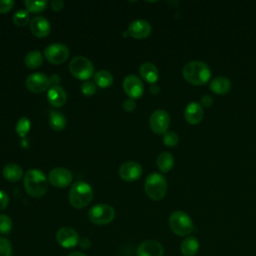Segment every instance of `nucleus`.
Instances as JSON below:
<instances>
[{
	"mask_svg": "<svg viewBox=\"0 0 256 256\" xmlns=\"http://www.w3.org/2000/svg\"><path fill=\"white\" fill-rule=\"evenodd\" d=\"M24 187L28 195L40 198L45 195L48 188V179L39 169H30L24 175Z\"/></svg>",
	"mask_w": 256,
	"mask_h": 256,
	"instance_id": "1",
	"label": "nucleus"
},
{
	"mask_svg": "<svg viewBox=\"0 0 256 256\" xmlns=\"http://www.w3.org/2000/svg\"><path fill=\"white\" fill-rule=\"evenodd\" d=\"M184 79L193 85H203L211 77V71L208 65L199 60H193L185 64L182 70Z\"/></svg>",
	"mask_w": 256,
	"mask_h": 256,
	"instance_id": "2",
	"label": "nucleus"
},
{
	"mask_svg": "<svg viewBox=\"0 0 256 256\" xmlns=\"http://www.w3.org/2000/svg\"><path fill=\"white\" fill-rule=\"evenodd\" d=\"M69 202L76 209H82L90 204L93 198L92 187L84 181H76L69 191Z\"/></svg>",
	"mask_w": 256,
	"mask_h": 256,
	"instance_id": "3",
	"label": "nucleus"
},
{
	"mask_svg": "<svg viewBox=\"0 0 256 256\" xmlns=\"http://www.w3.org/2000/svg\"><path fill=\"white\" fill-rule=\"evenodd\" d=\"M144 188L147 196L150 199L155 201L161 200L164 198L167 192V180L163 175L159 173H151L145 180Z\"/></svg>",
	"mask_w": 256,
	"mask_h": 256,
	"instance_id": "4",
	"label": "nucleus"
},
{
	"mask_svg": "<svg viewBox=\"0 0 256 256\" xmlns=\"http://www.w3.org/2000/svg\"><path fill=\"white\" fill-rule=\"evenodd\" d=\"M169 227L178 236H188L194 229L190 216L184 211H175L169 217Z\"/></svg>",
	"mask_w": 256,
	"mask_h": 256,
	"instance_id": "5",
	"label": "nucleus"
},
{
	"mask_svg": "<svg viewBox=\"0 0 256 256\" xmlns=\"http://www.w3.org/2000/svg\"><path fill=\"white\" fill-rule=\"evenodd\" d=\"M69 71L75 78L87 81L94 75V66L88 58L76 56L69 63Z\"/></svg>",
	"mask_w": 256,
	"mask_h": 256,
	"instance_id": "6",
	"label": "nucleus"
},
{
	"mask_svg": "<svg viewBox=\"0 0 256 256\" xmlns=\"http://www.w3.org/2000/svg\"><path fill=\"white\" fill-rule=\"evenodd\" d=\"M89 220L95 225H105L115 218V210L108 204H96L88 212Z\"/></svg>",
	"mask_w": 256,
	"mask_h": 256,
	"instance_id": "7",
	"label": "nucleus"
},
{
	"mask_svg": "<svg viewBox=\"0 0 256 256\" xmlns=\"http://www.w3.org/2000/svg\"><path fill=\"white\" fill-rule=\"evenodd\" d=\"M69 49L63 43H52L48 45L44 50V56L46 60L54 65L64 63L69 57Z\"/></svg>",
	"mask_w": 256,
	"mask_h": 256,
	"instance_id": "8",
	"label": "nucleus"
},
{
	"mask_svg": "<svg viewBox=\"0 0 256 256\" xmlns=\"http://www.w3.org/2000/svg\"><path fill=\"white\" fill-rule=\"evenodd\" d=\"M170 124L169 114L162 109L155 110L149 118V125L155 134H165Z\"/></svg>",
	"mask_w": 256,
	"mask_h": 256,
	"instance_id": "9",
	"label": "nucleus"
},
{
	"mask_svg": "<svg viewBox=\"0 0 256 256\" xmlns=\"http://www.w3.org/2000/svg\"><path fill=\"white\" fill-rule=\"evenodd\" d=\"M73 174L64 167L53 168L48 174V181L52 186L57 188H65L72 183Z\"/></svg>",
	"mask_w": 256,
	"mask_h": 256,
	"instance_id": "10",
	"label": "nucleus"
},
{
	"mask_svg": "<svg viewBox=\"0 0 256 256\" xmlns=\"http://www.w3.org/2000/svg\"><path fill=\"white\" fill-rule=\"evenodd\" d=\"M122 87L126 95L130 99H138L144 93V85L142 80L133 74L127 75L122 83Z\"/></svg>",
	"mask_w": 256,
	"mask_h": 256,
	"instance_id": "11",
	"label": "nucleus"
},
{
	"mask_svg": "<svg viewBox=\"0 0 256 256\" xmlns=\"http://www.w3.org/2000/svg\"><path fill=\"white\" fill-rule=\"evenodd\" d=\"M25 85L32 93H42L48 90L51 86L49 77L43 73H32L28 75Z\"/></svg>",
	"mask_w": 256,
	"mask_h": 256,
	"instance_id": "12",
	"label": "nucleus"
},
{
	"mask_svg": "<svg viewBox=\"0 0 256 256\" xmlns=\"http://www.w3.org/2000/svg\"><path fill=\"white\" fill-rule=\"evenodd\" d=\"M56 240L64 248H73L79 243V234L74 228L64 226L57 231Z\"/></svg>",
	"mask_w": 256,
	"mask_h": 256,
	"instance_id": "13",
	"label": "nucleus"
},
{
	"mask_svg": "<svg viewBox=\"0 0 256 256\" xmlns=\"http://www.w3.org/2000/svg\"><path fill=\"white\" fill-rule=\"evenodd\" d=\"M118 172L122 180L127 182H133L141 177L142 166L135 161H127L120 165Z\"/></svg>",
	"mask_w": 256,
	"mask_h": 256,
	"instance_id": "14",
	"label": "nucleus"
},
{
	"mask_svg": "<svg viewBox=\"0 0 256 256\" xmlns=\"http://www.w3.org/2000/svg\"><path fill=\"white\" fill-rule=\"evenodd\" d=\"M151 25L148 21L137 19L131 22L128 26V34L135 39H144L151 33Z\"/></svg>",
	"mask_w": 256,
	"mask_h": 256,
	"instance_id": "15",
	"label": "nucleus"
},
{
	"mask_svg": "<svg viewBox=\"0 0 256 256\" xmlns=\"http://www.w3.org/2000/svg\"><path fill=\"white\" fill-rule=\"evenodd\" d=\"M164 249L160 242L156 240H146L137 247V256H163Z\"/></svg>",
	"mask_w": 256,
	"mask_h": 256,
	"instance_id": "16",
	"label": "nucleus"
},
{
	"mask_svg": "<svg viewBox=\"0 0 256 256\" xmlns=\"http://www.w3.org/2000/svg\"><path fill=\"white\" fill-rule=\"evenodd\" d=\"M30 30L38 38L47 37L51 31L50 22L43 16H36L30 21Z\"/></svg>",
	"mask_w": 256,
	"mask_h": 256,
	"instance_id": "17",
	"label": "nucleus"
},
{
	"mask_svg": "<svg viewBox=\"0 0 256 256\" xmlns=\"http://www.w3.org/2000/svg\"><path fill=\"white\" fill-rule=\"evenodd\" d=\"M47 100L53 107H62L67 101V93L60 86H51L47 92Z\"/></svg>",
	"mask_w": 256,
	"mask_h": 256,
	"instance_id": "18",
	"label": "nucleus"
},
{
	"mask_svg": "<svg viewBox=\"0 0 256 256\" xmlns=\"http://www.w3.org/2000/svg\"><path fill=\"white\" fill-rule=\"evenodd\" d=\"M204 112L202 106L197 102L189 103L184 110V117L186 121L192 125L198 124L203 118Z\"/></svg>",
	"mask_w": 256,
	"mask_h": 256,
	"instance_id": "19",
	"label": "nucleus"
},
{
	"mask_svg": "<svg viewBox=\"0 0 256 256\" xmlns=\"http://www.w3.org/2000/svg\"><path fill=\"white\" fill-rule=\"evenodd\" d=\"M139 72L141 77L148 83L154 84L159 78V71L158 68L151 62H144L140 68Z\"/></svg>",
	"mask_w": 256,
	"mask_h": 256,
	"instance_id": "20",
	"label": "nucleus"
},
{
	"mask_svg": "<svg viewBox=\"0 0 256 256\" xmlns=\"http://www.w3.org/2000/svg\"><path fill=\"white\" fill-rule=\"evenodd\" d=\"M210 90L218 95H224L231 89V81L225 76H217L210 82Z\"/></svg>",
	"mask_w": 256,
	"mask_h": 256,
	"instance_id": "21",
	"label": "nucleus"
},
{
	"mask_svg": "<svg viewBox=\"0 0 256 256\" xmlns=\"http://www.w3.org/2000/svg\"><path fill=\"white\" fill-rule=\"evenodd\" d=\"M199 247L198 239L194 236H188L182 241L180 250L184 256H195L199 251Z\"/></svg>",
	"mask_w": 256,
	"mask_h": 256,
	"instance_id": "22",
	"label": "nucleus"
},
{
	"mask_svg": "<svg viewBox=\"0 0 256 256\" xmlns=\"http://www.w3.org/2000/svg\"><path fill=\"white\" fill-rule=\"evenodd\" d=\"M2 174L4 178L10 182H17L23 177L22 168L15 163H8L3 167Z\"/></svg>",
	"mask_w": 256,
	"mask_h": 256,
	"instance_id": "23",
	"label": "nucleus"
},
{
	"mask_svg": "<svg viewBox=\"0 0 256 256\" xmlns=\"http://www.w3.org/2000/svg\"><path fill=\"white\" fill-rule=\"evenodd\" d=\"M49 124L53 130L62 131L67 125V120L61 112L54 110L49 114Z\"/></svg>",
	"mask_w": 256,
	"mask_h": 256,
	"instance_id": "24",
	"label": "nucleus"
},
{
	"mask_svg": "<svg viewBox=\"0 0 256 256\" xmlns=\"http://www.w3.org/2000/svg\"><path fill=\"white\" fill-rule=\"evenodd\" d=\"M157 166L161 172H169L174 166V157L169 152H162L157 157Z\"/></svg>",
	"mask_w": 256,
	"mask_h": 256,
	"instance_id": "25",
	"label": "nucleus"
},
{
	"mask_svg": "<svg viewBox=\"0 0 256 256\" xmlns=\"http://www.w3.org/2000/svg\"><path fill=\"white\" fill-rule=\"evenodd\" d=\"M94 83L100 88H108L113 83V76L107 70H99L94 74Z\"/></svg>",
	"mask_w": 256,
	"mask_h": 256,
	"instance_id": "26",
	"label": "nucleus"
},
{
	"mask_svg": "<svg viewBox=\"0 0 256 256\" xmlns=\"http://www.w3.org/2000/svg\"><path fill=\"white\" fill-rule=\"evenodd\" d=\"M24 61H25L26 67H28L30 69H36V68L40 67L43 62L42 53L38 50L30 51L26 54Z\"/></svg>",
	"mask_w": 256,
	"mask_h": 256,
	"instance_id": "27",
	"label": "nucleus"
},
{
	"mask_svg": "<svg viewBox=\"0 0 256 256\" xmlns=\"http://www.w3.org/2000/svg\"><path fill=\"white\" fill-rule=\"evenodd\" d=\"M13 23L18 27H25L30 22L29 12L25 9L17 10L13 15Z\"/></svg>",
	"mask_w": 256,
	"mask_h": 256,
	"instance_id": "28",
	"label": "nucleus"
},
{
	"mask_svg": "<svg viewBox=\"0 0 256 256\" xmlns=\"http://www.w3.org/2000/svg\"><path fill=\"white\" fill-rule=\"evenodd\" d=\"M47 1H32V0H26L24 2L25 8L28 12L31 13H40L44 11L47 7Z\"/></svg>",
	"mask_w": 256,
	"mask_h": 256,
	"instance_id": "29",
	"label": "nucleus"
},
{
	"mask_svg": "<svg viewBox=\"0 0 256 256\" xmlns=\"http://www.w3.org/2000/svg\"><path fill=\"white\" fill-rule=\"evenodd\" d=\"M30 127H31L30 119L28 117H21V118H19V120L16 123L15 130H16V133L18 134V136L24 137L29 132Z\"/></svg>",
	"mask_w": 256,
	"mask_h": 256,
	"instance_id": "30",
	"label": "nucleus"
},
{
	"mask_svg": "<svg viewBox=\"0 0 256 256\" xmlns=\"http://www.w3.org/2000/svg\"><path fill=\"white\" fill-rule=\"evenodd\" d=\"M13 223L11 218L6 214H0V234L8 235L12 231Z\"/></svg>",
	"mask_w": 256,
	"mask_h": 256,
	"instance_id": "31",
	"label": "nucleus"
},
{
	"mask_svg": "<svg viewBox=\"0 0 256 256\" xmlns=\"http://www.w3.org/2000/svg\"><path fill=\"white\" fill-rule=\"evenodd\" d=\"M178 142H179V137L173 131H167L163 136V143L167 147H174L178 144Z\"/></svg>",
	"mask_w": 256,
	"mask_h": 256,
	"instance_id": "32",
	"label": "nucleus"
},
{
	"mask_svg": "<svg viewBox=\"0 0 256 256\" xmlns=\"http://www.w3.org/2000/svg\"><path fill=\"white\" fill-rule=\"evenodd\" d=\"M0 256H12V245L3 236H0Z\"/></svg>",
	"mask_w": 256,
	"mask_h": 256,
	"instance_id": "33",
	"label": "nucleus"
},
{
	"mask_svg": "<svg viewBox=\"0 0 256 256\" xmlns=\"http://www.w3.org/2000/svg\"><path fill=\"white\" fill-rule=\"evenodd\" d=\"M96 84L90 80L84 81L81 84V93L84 96H92L96 92Z\"/></svg>",
	"mask_w": 256,
	"mask_h": 256,
	"instance_id": "34",
	"label": "nucleus"
},
{
	"mask_svg": "<svg viewBox=\"0 0 256 256\" xmlns=\"http://www.w3.org/2000/svg\"><path fill=\"white\" fill-rule=\"evenodd\" d=\"M14 6L13 0H0V13H8Z\"/></svg>",
	"mask_w": 256,
	"mask_h": 256,
	"instance_id": "35",
	"label": "nucleus"
},
{
	"mask_svg": "<svg viewBox=\"0 0 256 256\" xmlns=\"http://www.w3.org/2000/svg\"><path fill=\"white\" fill-rule=\"evenodd\" d=\"M9 204V196L6 192L0 190V211L4 210Z\"/></svg>",
	"mask_w": 256,
	"mask_h": 256,
	"instance_id": "36",
	"label": "nucleus"
},
{
	"mask_svg": "<svg viewBox=\"0 0 256 256\" xmlns=\"http://www.w3.org/2000/svg\"><path fill=\"white\" fill-rule=\"evenodd\" d=\"M136 108V103L133 99H126L124 102H123V109L126 111V112H132L134 111Z\"/></svg>",
	"mask_w": 256,
	"mask_h": 256,
	"instance_id": "37",
	"label": "nucleus"
},
{
	"mask_svg": "<svg viewBox=\"0 0 256 256\" xmlns=\"http://www.w3.org/2000/svg\"><path fill=\"white\" fill-rule=\"evenodd\" d=\"M50 6H51V9L53 11L59 12L64 8V1H62V0H53L50 3Z\"/></svg>",
	"mask_w": 256,
	"mask_h": 256,
	"instance_id": "38",
	"label": "nucleus"
},
{
	"mask_svg": "<svg viewBox=\"0 0 256 256\" xmlns=\"http://www.w3.org/2000/svg\"><path fill=\"white\" fill-rule=\"evenodd\" d=\"M213 104V98L210 95H204L201 98V105L204 107H210Z\"/></svg>",
	"mask_w": 256,
	"mask_h": 256,
	"instance_id": "39",
	"label": "nucleus"
},
{
	"mask_svg": "<svg viewBox=\"0 0 256 256\" xmlns=\"http://www.w3.org/2000/svg\"><path fill=\"white\" fill-rule=\"evenodd\" d=\"M79 244L82 248H89L91 246V241L88 238H83L79 240Z\"/></svg>",
	"mask_w": 256,
	"mask_h": 256,
	"instance_id": "40",
	"label": "nucleus"
},
{
	"mask_svg": "<svg viewBox=\"0 0 256 256\" xmlns=\"http://www.w3.org/2000/svg\"><path fill=\"white\" fill-rule=\"evenodd\" d=\"M50 84L51 86H57L58 85V82L60 80V77L58 75H52L50 78Z\"/></svg>",
	"mask_w": 256,
	"mask_h": 256,
	"instance_id": "41",
	"label": "nucleus"
},
{
	"mask_svg": "<svg viewBox=\"0 0 256 256\" xmlns=\"http://www.w3.org/2000/svg\"><path fill=\"white\" fill-rule=\"evenodd\" d=\"M159 91H160V88H159V86H157V85H152L151 88H150V92H151L152 94H157Z\"/></svg>",
	"mask_w": 256,
	"mask_h": 256,
	"instance_id": "42",
	"label": "nucleus"
},
{
	"mask_svg": "<svg viewBox=\"0 0 256 256\" xmlns=\"http://www.w3.org/2000/svg\"><path fill=\"white\" fill-rule=\"evenodd\" d=\"M67 256H87L86 254L84 253H81V252H77V251H74V252H71L69 253Z\"/></svg>",
	"mask_w": 256,
	"mask_h": 256,
	"instance_id": "43",
	"label": "nucleus"
}]
</instances>
